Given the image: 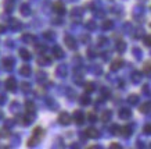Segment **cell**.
<instances>
[{
	"mask_svg": "<svg viewBox=\"0 0 151 149\" xmlns=\"http://www.w3.org/2000/svg\"><path fill=\"white\" fill-rule=\"evenodd\" d=\"M101 95H103V99H108V96L111 95V92H110V89L108 88H101Z\"/></svg>",
	"mask_w": 151,
	"mask_h": 149,
	"instance_id": "obj_41",
	"label": "cell"
},
{
	"mask_svg": "<svg viewBox=\"0 0 151 149\" xmlns=\"http://www.w3.org/2000/svg\"><path fill=\"white\" fill-rule=\"evenodd\" d=\"M133 53H134V57L137 59V60H142L143 57V52L139 49V47H133Z\"/></svg>",
	"mask_w": 151,
	"mask_h": 149,
	"instance_id": "obj_39",
	"label": "cell"
},
{
	"mask_svg": "<svg viewBox=\"0 0 151 149\" xmlns=\"http://www.w3.org/2000/svg\"><path fill=\"white\" fill-rule=\"evenodd\" d=\"M110 57H111V53H110V52H104V53H103V60H104V61H107L108 59H110Z\"/></svg>",
	"mask_w": 151,
	"mask_h": 149,
	"instance_id": "obj_52",
	"label": "cell"
},
{
	"mask_svg": "<svg viewBox=\"0 0 151 149\" xmlns=\"http://www.w3.org/2000/svg\"><path fill=\"white\" fill-rule=\"evenodd\" d=\"M85 120H86V116L83 114V112H81V110H75L72 114V121H75L78 126H82L83 123H85Z\"/></svg>",
	"mask_w": 151,
	"mask_h": 149,
	"instance_id": "obj_3",
	"label": "cell"
},
{
	"mask_svg": "<svg viewBox=\"0 0 151 149\" xmlns=\"http://www.w3.org/2000/svg\"><path fill=\"white\" fill-rule=\"evenodd\" d=\"M137 148H144V144L143 142H140V141H137V145H136Z\"/></svg>",
	"mask_w": 151,
	"mask_h": 149,
	"instance_id": "obj_60",
	"label": "cell"
},
{
	"mask_svg": "<svg viewBox=\"0 0 151 149\" xmlns=\"http://www.w3.org/2000/svg\"><path fill=\"white\" fill-rule=\"evenodd\" d=\"M6 89L10 91V92H15L17 91V81L13 77H9L6 79Z\"/></svg>",
	"mask_w": 151,
	"mask_h": 149,
	"instance_id": "obj_7",
	"label": "cell"
},
{
	"mask_svg": "<svg viewBox=\"0 0 151 149\" xmlns=\"http://www.w3.org/2000/svg\"><path fill=\"white\" fill-rule=\"evenodd\" d=\"M142 93L146 95V96H150V85L148 84H144L142 86Z\"/></svg>",
	"mask_w": 151,
	"mask_h": 149,
	"instance_id": "obj_40",
	"label": "cell"
},
{
	"mask_svg": "<svg viewBox=\"0 0 151 149\" xmlns=\"http://www.w3.org/2000/svg\"><path fill=\"white\" fill-rule=\"evenodd\" d=\"M96 56H97V52L94 50V49H89V50H87V57H89V59H94Z\"/></svg>",
	"mask_w": 151,
	"mask_h": 149,
	"instance_id": "obj_46",
	"label": "cell"
},
{
	"mask_svg": "<svg viewBox=\"0 0 151 149\" xmlns=\"http://www.w3.org/2000/svg\"><path fill=\"white\" fill-rule=\"evenodd\" d=\"M51 53H53V57H55V59H63V57L65 56V55H64V50H63V49H61L60 46H57V45H55V46L51 49Z\"/></svg>",
	"mask_w": 151,
	"mask_h": 149,
	"instance_id": "obj_15",
	"label": "cell"
},
{
	"mask_svg": "<svg viewBox=\"0 0 151 149\" xmlns=\"http://www.w3.org/2000/svg\"><path fill=\"white\" fill-rule=\"evenodd\" d=\"M18 53H19V57H21L22 60H25V61L31 60V57H32V55H31V53H29L27 49H19Z\"/></svg>",
	"mask_w": 151,
	"mask_h": 149,
	"instance_id": "obj_26",
	"label": "cell"
},
{
	"mask_svg": "<svg viewBox=\"0 0 151 149\" xmlns=\"http://www.w3.org/2000/svg\"><path fill=\"white\" fill-rule=\"evenodd\" d=\"M14 124H15V123H14V120H7V121H6V127H9V128H10V127H13Z\"/></svg>",
	"mask_w": 151,
	"mask_h": 149,
	"instance_id": "obj_56",
	"label": "cell"
},
{
	"mask_svg": "<svg viewBox=\"0 0 151 149\" xmlns=\"http://www.w3.org/2000/svg\"><path fill=\"white\" fill-rule=\"evenodd\" d=\"M43 137H45V130H43L42 127H36V128L33 130L32 138H29V141H28V146H29V148H31V146H36L37 142H39Z\"/></svg>",
	"mask_w": 151,
	"mask_h": 149,
	"instance_id": "obj_1",
	"label": "cell"
},
{
	"mask_svg": "<svg viewBox=\"0 0 151 149\" xmlns=\"http://www.w3.org/2000/svg\"><path fill=\"white\" fill-rule=\"evenodd\" d=\"M144 134H146V135H150L151 134V126H150V124L144 126Z\"/></svg>",
	"mask_w": 151,
	"mask_h": 149,
	"instance_id": "obj_50",
	"label": "cell"
},
{
	"mask_svg": "<svg viewBox=\"0 0 151 149\" xmlns=\"http://www.w3.org/2000/svg\"><path fill=\"white\" fill-rule=\"evenodd\" d=\"M47 50L46 45H42V43H35V52L37 55H45V52Z\"/></svg>",
	"mask_w": 151,
	"mask_h": 149,
	"instance_id": "obj_30",
	"label": "cell"
},
{
	"mask_svg": "<svg viewBox=\"0 0 151 149\" xmlns=\"http://www.w3.org/2000/svg\"><path fill=\"white\" fill-rule=\"evenodd\" d=\"M55 75L60 77V78H65L68 75V67L65 64H58L57 68H55Z\"/></svg>",
	"mask_w": 151,
	"mask_h": 149,
	"instance_id": "obj_6",
	"label": "cell"
},
{
	"mask_svg": "<svg viewBox=\"0 0 151 149\" xmlns=\"http://www.w3.org/2000/svg\"><path fill=\"white\" fill-rule=\"evenodd\" d=\"M110 148H112V149H121L122 146H121L119 144H116V142H112V144L110 145Z\"/></svg>",
	"mask_w": 151,
	"mask_h": 149,
	"instance_id": "obj_55",
	"label": "cell"
},
{
	"mask_svg": "<svg viewBox=\"0 0 151 149\" xmlns=\"http://www.w3.org/2000/svg\"><path fill=\"white\" fill-rule=\"evenodd\" d=\"M83 86H85V92L86 93H92V92H94V89H96V85H94V82H83Z\"/></svg>",
	"mask_w": 151,
	"mask_h": 149,
	"instance_id": "obj_28",
	"label": "cell"
},
{
	"mask_svg": "<svg viewBox=\"0 0 151 149\" xmlns=\"http://www.w3.org/2000/svg\"><path fill=\"white\" fill-rule=\"evenodd\" d=\"M86 118H87V121H89V123H96V121H97V116L94 114V113H89V114L86 116Z\"/></svg>",
	"mask_w": 151,
	"mask_h": 149,
	"instance_id": "obj_42",
	"label": "cell"
},
{
	"mask_svg": "<svg viewBox=\"0 0 151 149\" xmlns=\"http://www.w3.org/2000/svg\"><path fill=\"white\" fill-rule=\"evenodd\" d=\"M125 29L128 31V33H132V31H133V27H132V25H130V24H129V23H126V24H125Z\"/></svg>",
	"mask_w": 151,
	"mask_h": 149,
	"instance_id": "obj_51",
	"label": "cell"
},
{
	"mask_svg": "<svg viewBox=\"0 0 151 149\" xmlns=\"http://www.w3.org/2000/svg\"><path fill=\"white\" fill-rule=\"evenodd\" d=\"M79 102H81L82 106H89V105L92 103V99L89 96V93H85V95H82V96L79 98Z\"/></svg>",
	"mask_w": 151,
	"mask_h": 149,
	"instance_id": "obj_23",
	"label": "cell"
},
{
	"mask_svg": "<svg viewBox=\"0 0 151 149\" xmlns=\"http://www.w3.org/2000/svg\"><path fill=\"white\" fill-rule=\"evenodd\" d=\"M64 43L67 45L68 49H71V50H76V49H78V43L75 41V38L71 36V35H67V36L64 38Z\"/></svg>",
	"mask_w": 151,
	"mask_h": 149,
	"instance_id": "obj_4",
	"label": "cell"
},
{
	"mask_svg": "<svg viewBox=\"0 0 151 149\" xmlns=\"http://www.w3.org/2000/svg\"><path fill=\"white\" fill-rule=\"evenodd\" d=\"M4 32H6V27L0 24V33H4Z\"/></svg>",
	"mask_w": 151,
	"mask_h": 149,
	"instance_id": "obj_59",
	"label": "cell"
},
{
	"mask_svg": "<svg viewBox=\"0 0 151 149\" xmlns=\"http://www.w3.org/2000/svg\"><path fill=\"white\" fill-rule=\"evenodd\" d=\"M150 102H144L142 103V106H140V113H143V114H148L150 113Z\"/></svg>",
	"mask_w": 151,
	"mask_h": 149,
	"instance_id": "obj_33",
	"label": "cell"
},
{
	"mask_svg": "<svg viewBox=\"0 0 151 149\" xmlns=\"http://www.w3.org/2000/svg\"><path fill=\"white\" fill-rule=\"evenodd\" d=\"M10 107H11V112H13V113H17V112H18L19 103L17 102V100H14V102L11 103V106H10Z\"/></svg>",
	"mask_w": 151,
	"mask_h": 149,
	"instance_id": "obj_43",
	"label": "cell"
},
{
	"mask_svg": "<svg viewBox=\"0 0 151 149\" xmlns=\"http://www.w3.org/2000/svg\"><path fill=\"white\" fill-rule=\"evenodd\" d=\"M0 132H1V134H0V137H4V138L10 137V130H7V127H4V128L0 131Z\"/></svg>",
	"mask_w": 151,
	"mask_h": 149,
	"instance_id": "obj_49",
	"label": "cell"
},
{
	"mask_svg": "<svg viewBox=\"0 0 151 149\" xmlns=\"http://www.w3.org/2000/svg\"><path fill=\"white\" fill-rule=\"evenodd\" d=\"M143 13H144V7L143 6H136L134 10H133V17L134 18H142Z\"/></svg>",
	"mask_w": 151,
	"mask_h": 149,
	"instance_id": "obj_25",
	"label": "cell"
},
{
	"mask_svg": "<svg viewBox=\"0 0 151 149\" xmlns=\"http://www.w3.org/2000/svg\"><path fill=\"white\" fill-rule=\"evenodd\" d=\"M36 79H37V82H45V81L47 79V74L45 73V71L39 70L36 73Z\"/></svg>",
	"mask_w": 151,
	"mask_h": 149,
	"instance_id": "obj_32",
	"label": "cell"
},
{
	"mask_svg": "<svg viewBox=\"0 0 151 149\" xmlns=\"http://www.w3.org/2000/svg\"><path fill=\"white\" fill-rule=\"evenodd\" d=\"M83 17V9L75 7L71 10V20H81Z\"/></svg>",
	"mask_w": 151,
	"mask_h": 149,
	"instance_id": "obj_9",
	"label": "cell"
},
{
	"mask_svg": "<svg viewBox=\"0 0 151 149\" xmlns=\"http://www.w3.org/2000/svg\"><path fill=\"white\" fill-rule=\"evenodd\" d=\"M133 31H134V32H136V33H133V36H134V38H142L143 35H144V33H143V29H142V28L133 29Z\"/></svg>",
	"mask_w": 151,
	"mask_h": 149,
	"instance_id": "obj_47",
	"label": "cell"
},
{
	"mask_svg": "<svg viewBox=\"0 0 151 149\" xmlns=\"http://www.w3.org/2000/svg\"><path fill=\"white\" fill-rule=\"evenodd\" d=\"M35 41H36V38L32 33H24L22 35V42L27 45H32V43H35Z\"/></svg>",
	"mask_w": 151,
	"mask_h": 149,
	"instance_id": "obj_20",
	"label": "cell"
},
{
	"mask_svg": "<svg viewBox=\"0 0 151 149\" xmlns=\"http://www.w3.org/2000/svg\"><path fill=\"white\" fill-rule=\"evenodd\" d=\"M85 134H86L87 138H97V137H99V131H97L96 128H87V130L85 131Z\"/></svg>",
	"mask_w": 151,
	"mask_h": 149,
	"instance_id": "obj_27",
	"label": "cell"
},
{
	"mask_svg": "<svg viewBox=\"0 0 151 149\" xmlns=\"http://www.w3.org/2000/svg\"><path fill=\"white\" fill-rule=\"evenodd\" d=\"M53 11H54L55 14L58 15H64L67 13V10H65V6L63 1H55L54 4H53Z\"/></svg>",
	"mask_w": 151,
	"mask_h": 149,
	"instance_id": "obj_5",
	"label": "cell"
},
{
	"mask_svg": "<svg viewBox=\"0 0 151 149\" xmlns=\"http://www.w3.org/2000/svg\"><path fill=\"white\" fill-rule=\"evenodd\" d=\"M43 38L47 39V41H53V39H55V33L53 31H45L43 32Z\"/></svg>",
	"mask_w": 151,
	"mask_h": 149,
	"instance_id": "obj_36",
	"label": "cell"
},
{
	"mask_svg": "<svg viewBox=\"0 0 151 149\" xmlns=\"http://www.w3.org/2000/svg\"><path fill=\"white\" fill-rule=\"evenodd\" d=\"M19 13H21V15H24V17H29V15H31V13H32L31 6L28 4V3L21 4V7H19Z\"/></svg>",
	"mask_w": 151,
	"mask_h": 149,
	"instance_id": "obj_14",
	"label": "cell"
},
{
	"mask_svg": "<svg viewBox=\"0 0 151 149\" xmlns=\"http://www.w3.org/2000/svg\"><path fill=\"white\" fill-rule=\"evenodd\" d=\"M37 64L39 65H50L51 64V57L49 56H45V55H40V57L37 59Z\"/></svg>",
	"mask_w": 151,
	"mask_h": 149,
	"instance_id": "obj_17",
	"label": "cell"
},
{
	"mask_svg": "<svg viewBox=\"0 0 151 149\" xmlns=\"http://www.w3.org/2000/svg\"><path fill=\"white\" fill-rule=\"evenodd\" d=\"M21 120V123H22V126H31L33 123V120H35V114H31V113H27L24 117H21L19 118Z\"/></svg>",
	"mask_w": 151,
	"mask_h": 149,
	"instance_id": "obj_10",
	"label": "cell"
},
{
	"mask_svg": "<svg viewBox=\"0 0 151 149\" xmlns=\"http://www.w3.org/2000/svg\"><path fill=\"white\" fill-rule=\"evenodd\" d=\"M14 64H15V60H14L13 57H6V59H3V67H4L6 70L11 71L14 68Z\"/></svg>",
	"mask_w": 151,
	"mask_h": 149,
	"instance_id": "obj_13",
	"label": "cell"
},
{
	"mask_svg": "<svg viewBox=\"0 0 151 149\" xmlns=\"http://www.w3.org/2000/svg\"><path fill=\"white\" fill-rule=\"evenodd\" d=\"M13 7H14V0H4V9L7 13L13 11Z\"/></svg>",
	"mask_w": 151,
	"mask_h": 149,
	"instance_id": "obj_35",
	"label": "cell"
},
{
	"mask_svg": "<svg viewBox=\"0 0 151 149\" xmlns=\"http://www.w3.org/2000/svg\"><path fill=\"white\" fill-rule=\"evenodd\" d=\"M125 61L122 60V59H116V60H114L112 63H111V71H119L122 67H124Z\"/></svg>",
	"mask_w": 151,
	"mask_h": 149,
	"instance_id": "obj_12",
	"label": "cell"
},
{
	"mask_svg": "<svg viewBox=\"0 0 151 149\" xmlns=\"http://www.w3.org/2000/svg\"><path fill=\"white\" fill-rule=\"evenodd\" d=\"M85 27H86V29L87 31H96L97 29V24H96V21L94 20H87L86 23H85Z\"/></svg>",
	"mask_w": 151,
	"mask_h": 149,
	"instance_id": "obj_24",
	"label": "cell"
},
{
	"mask_svg": "<svg viewBox=\"0 0 151 149\" xmlns=\"http://www.w3.org/2000/svg\"><path fill=\"white\" fill-rule=\"evenodd\" d=\"M118 116L121 120H129V118L132 117V110L128 109V107H122V109H119Z\"/></svg>",
	"mask_w": 151,
	"mask_h": 149,
	"instance_id": "obj_8",
	"label": "cell"
},
{
	"mask_svg": "<svg viewBox=\"0 0 151 149\" xmlns=\"http://www.w3.org/2000/svg\"><path fill=\"white\" fill-rule=\"evenodd\" d=\"M119 128H121V127L112 126V135H118V134H119Z\"/></svg>",
	"mask_w": 151,
	"mask_h": 149,
	"instance_id": "obj_53",
	"label": "cell"
},
{
	"mask_svg": "<svg viewBox=\"0 0 151 149\" xmlns=\"http://www.w3.org/2000/svg\"><path fill=\"white\" fill-rule=\"evenodd\" d=\"M6 103V96L4 95H0V106H3Z\"/></svg>",
	"mask_w": 151,
	"mask_h": 149,
	"instance_id": "obj_58",
	"label": "cell"
},
{
	"mask_svg": "<svg viewBox=\"0 0 151 149\" xmlns=\"http://www.w3.org/2000/svg\"><path fill=\"white\" fill-rule=\"evenodd\" d=\"M25 110H27V113L35 114V113H36V106H35V103H33L32 100H27V102H25Z\"/></svg>",
	"mask_w": 151,
	"mask_h": 149,
	"instance_id": "obj_19",
	"label": "cell"
},
{
	"mask_svg": "<svg viewBox=\"0 0 151 149\" xmlns=\"http://www.w3.org/2000/svg\"><path fill=\"white\" fill-rule=\"evenodd\" d=\"M93 73H94V74H101V67L100 65H99V67H94V68H93Z\"/></svg>",
	"mask_w": 151,
	"mask_h": 149,
	"instance_id": "obj_57",
	"label": "cell"
},
{
	"mask_svg": "<svg viewBox=\"0 0 151 149\" xmlns=\"http://www.w3.org/2000/svg\"><path fill=\"white\" fill-rule=\"evenodd\" d=\"M58 123L61 124V126H69L71 123H72V117H71V114L67 112H63V113H60V116H58Z\"/></svg>",
	"mask_w": 151,
	"mask_h": 149,
	"instance_id": "obj_2",
	"label": "cell"
},
{
	"mask_svg": "<svg viewBox=\"0 0 151 149\" xmlns=\"http://www.w3.org/2000/svg\"><path fill=\"white\" fill-rule=\"evenodd\" d=\"M143 41H144V45H146V46H150V45H151L150 35H143Z\"/></svg>",
	"mask_w": 151,
	"mask_h": 149,
	"instance_id": "obj_48",
	"label": "cell"
},
{
	"mask_svg": "<svg viewBox=\"0 0 151 149\" xmlns=\"http://www.w3.org/2000/svg\"><path fill=\"white\" fill-rule=\"evenodd\" d=\"M119 134L122 135L124 138H129V137L133 134V128H132L130 126H124V127H121V128H119Z\"/></svg>",
	"mask_w": 151,
	"mask_h": 149,
	"instance_id": "obj_11",
	"label": "cell"
},
{
	"mask_svg": "<svg viewBox=\"0 0 151 149\" xmlns=\"http://www.w3.org/2000/svg\"><path fill=\"white\" fill-rule=\"evenodd\" d=\"M128 103L130 105V106H136V105L139 103V96L137 95H134V93H133V95H129L128 96Z\"/></svg>",
	"mask_w": 151,
	"mask_h": 149,
	"instance_id": "obj_31",
	"label": "cell"
},
{
	"mask_svg": "<svg viewBox=\"0 0 151 149\" xmlns=\"http://www.w3.org/2000/svg\"><path fill=\"white\" fill-rule=\"evenodd\" d=\"M21 89H22V92H29L31 91V85L28 84V82H22L21 84Z\"/></svg>",
	"mask_w": 151,
	"mask_h": 149,
	"instance_id": "obj_45",
	"label": "cell"
},
{
	"mask_svg": "<svg viewBox=\"0 0 151 149\" xmlns=\"http://www.w3.org/2000/svg\"><path fill=\"white\" fill-rule=\"evenodd\" d=\"M51 23L54 24V25H61V24H63V20H61V18H54Z\"/></svg>",
	"mask_w": 151,
	"mask_h": 149,
	"instance_id": "obj_54",
	"label": "cell"
},
{
	"mask_svg": "<svg viewBox=\"0 0 151 149\" xmlns=\"http://www.w3.org/2000/svg\"><path fill=\"white\" fill-rule=\"evenodd\" d=\"M126 47H128V45H126V42H125V41H118V42H116L115 49H116V52H118V53H121V55H122V53H125V52H126Z\"/></svg>",
	"mask_w": 151,
	"mask_h": 149,
	"instance_id": "obj_22",
	"label": "cell"
},
{
	"mask_svg": "<svg viewBox=\"0 0 151 149\" xmlns=\"http://www.w3.org/2000/svg\"><path fill=\"white\" fill-rule=\"evenodd\" d=\"M31 73H32V70H31V65L28 64H24L19 67V74L22 75V77H29L31 75Z\"/></svg>",
	"mask_w": 151,
	"mask_h": 149,
	"instance_id": "obj_21",
	"label": "cell"
},
{
	"mask_svg": "<svg viewBox=\"0 0 151 149\" xmlns=\"http://www.w3.org/2000/svg\"><path fill=\"white\" fill-rule=\"evenodd\" d=\"M111 117H112V112L111 110H104L103 114H101V121L103 123H108L111 120Z\"/></svg>",
	"mask_w": 151,
	"mask_h": 149,
	"instance_id": "obj_29",
	"label": "cell"
},
{
	"mask_svg": "<svg viewBox=\"0 0 151 149\" xmlns=\"http://www.w3.org/2000/svg\"><path fill=\"white\" fill-rule=\"evenodd\" d=\"M114 28V21H111V20H105L104 23H103V29L104 31H110V29Z\"/></svg>",
	"mask_w": 151,
	"mask_h": 149,
	"instance_id": "obj_34",
	"label": "cell"
},
{
	"mask_svg": "<svg viewBox=\"0 0 151 149\" xmlns=\"http://www.w3.org/2000/svg\"><path fill=\"white\" fill-rule=\"evenodd\" d=\"M143 78V73H139V71H133L132 75H130V81L133 84H140Z\"/></svg>",
	"mask_w": 151,
	"mask_h": 149,
	"instance_id": "obj_16",
	"label": "cell"
},
{
	"mask_svg": "<svg viewBox=\"0 0 151 149\" xmlns=\"http://www.w3.org/2000/svg\"><path fill=\"white\" fill-rule=\"evenodd\" d=\"M90 41H92V38H90V35H89V33H83L82 36H81V42H82L83 45H89V43H90Z\"/></svg>",
	"mask_w": 151,
	"mask_h": 149,
	"instance_id": "obj_38",
	"label": "cell"
},
{
	"mask_svg": "<svg viewBox=\"0 0 151 149\" xmlns=\"http://www.w3.org/2000/svg\"><path fill=\"white\" fill-rule=\"evenodd\" d=\"M7 25H9V28L13 29V31H19V28H21V23H19L18 20H15V18L10 20Z\"/></svg>",
	"mask_w": 151,
	"mask_h": 149,
	"instance_id": "obj_18",
	"label": "cell"
},
{
	"mask_svg": "<svg viewBox=\"0 0 151 149\" xmlns=\"http://www.w3.org/2000/svg\"><path fill=\"white\" fill-rule=\"evenodd\" d=\"M0 118H3V113H1V110H0Z\"/></svg>",
	"mask_w": 151,
	"mask_h": 149,
	"instance_id": "obj_61",
	"label": "cell"
},
{
	"mask_svg": "<svg viewBox=\"0 0 151 149\" xmlns=\"http://www.w3.org/2000/svg\"><path fill=\"white\" fill-rule=\"evenodd\" d=\"M108 45V39L104 36H100L99 39H97V46H100V47H104Z\"/></svg>",
	"mask_w": 151,
	"mask_h": 149,
	"instance_id": "obj_37",
	"label": "cell"
},
{
	"mask_svg": "<svg viewBox=\"0 0 151 149\" xmlns=\"http://www.w3.org/2000/svg\"><path fill=\"white\" fill-rule=\"evenodd\" d=\"M143 74L146 77H150V63H146L144 64V68H143Z\"/></svg>",
	"mask_w": 151,
	"mask_h": 149,
	"instance_id": "obj_44",
	"label": "cell"
}]
</instances>
